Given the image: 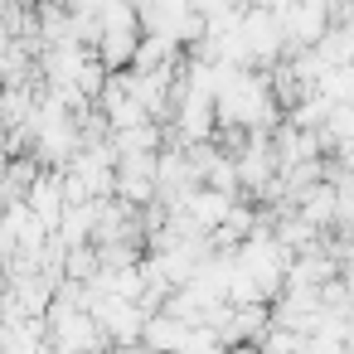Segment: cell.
Wrapping results in <instances>:
<instances>
[{"label": "cell", "instance_id": "cell-1", "mask_svg": "<svg viewBox=\"0 0 354 354\" xmlns=\"http://www.w3.org/2000/svg\"><path fill=\"white\" fill-rule=\"evenodd\" d=\"M218 127H248V131L277 127V107L267 97L262 68L218 64Z\"/></svg>", "mask_w": 354, "mask_h": 354}, {"label": "cell", "instance_id": "cell-2", "mask_svg": "<svg viewBox=\"0 0 354 354\" xmlns=\"http://www.w3.org/2000/svg\"><path fill=\"white\" fill-rule=\"evenodd\" d=\"M194 339H199V325L185 320V315H175V310H156L146 320V344L156 354H185Z\"/></svg>", "mask_w": 354, "mask_h": 354}]
</instances>
